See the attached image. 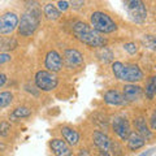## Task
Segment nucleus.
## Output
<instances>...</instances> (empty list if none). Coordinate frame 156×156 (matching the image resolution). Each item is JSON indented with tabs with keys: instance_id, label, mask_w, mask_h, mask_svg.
<instances>
[{
	"instance_id": "f257e3e1",
	"label": "nucleus",
	"mask_w": 156,
	"mask_h": 156,
	"mask_svg": "<svg viewBox=\"0 0 156 156\" xmlns=\"http://www.w3.org/2000/svg\"><path fill=\"white\" fill-rule=\"evenodd\" d=\"M73 34L78 41L92 48H104L107 44V39L101 37V34L95 31L91 26L82 21H77L73 25Z\"/></svg>"
},
{
	"instance_id": "f03ea898",
	"label": "nucleus",
	"mask_w": 156,
	"mask_h": 156,
	"mask_svg": "<svg viewBox=\"0 0 156 156\" xmlns=\"http://www.w3.org/2000/svg\"><path fill=\"white\" fill-rule=\"evenodd\" d=\"M112 72L117 80L128 83H135L143 80V72L135 64H124L121 61H115L112 64Z\"/></svg>"
},
{
	"instance_id": "7ed1b4c3",
	"label": "nucleus",
	"mask_w": 156,
	"mask_h": 156,
	"mask_svg": "<svg viewBox=\"0 0 156 156\" xmlns=\"http://www.w3.org/2000/svg\"><path fill=\"white\" fill-rule=\"evenodd\" d=\"M41 23V11L38 8H31L21 16L18 23V33L22 37H30L38 29Z\"/></svg>"
},
{
	"instance_id": "20e7f679",
	"label": "nucleus",
	"mask_w": 156,
	"mask_h": 156,
	"mask_svg": "<svg viewBox=\"0 0 156 156\" xmlns=\"http://www.w3.org/2000/svg\"><path fill=\"white\" fill-rule=\"evenodd\" d=\"M91 27L99 34H111L117 30L116 22L104 12H94L90 17Z\"/></svg>"
},
{
	"instance_id": "39448f33",
	"label": "nucleus",
	"mask_w": 156,
	"mask_h": 156,
	"mask_svg": "<svg viewBox=\"0 0 156 156\" xmlns=\"http://www.w3.org/2000/svg\"><path fill=\"white\" fill-rule=\"evenodd\" d=\"M125 8L128 11L130 20L135 23H143L147 18V9L143 2H139V0L125 2Z\"/></svg>"
},
{
	"instance_id": "423d86ee",
	"label": "nucleus",
	"mask_w": 156,
	"mask_h": 156,
	"mask_svg": "<svg viewBox=\"0 0 156 156\" xmlns=\"http://www.w3.org/2000/svg\"><path fill=\"white\" fill-rule=\"evenodd\" d=\"M35 85L42 91H52L58 85V78L55 73L48 70H39L35 74Z\"/></svg>"
},
{
	"instance_id": "0eeeda50",
	"label": "nucleus",
	"mask_w": 156,
	"mask_h": 156,
	"mask_svg": "<svg viewBox=\"0 0 156 156\" xmlns=\"http://www.w3.org/2000/svg\"><path fill=\"white\" fill-rule=\"evenodd\" d=\"M20 20L14 12H5L0 16V34L2 35H8L13 33L18 27Z\"/></svg>"
},
{
	"instance_id": "6e6552de",
	"label": "nucleus",
	"mask_w": 156,
	"mask_h": 156,
	"mask_svg": "<svg viewBox=\"0 0 156 156\" xmlns=\"http://www.w3.org/2000/svg\"><path fill=\"white\" fill-rule=\"evenodd\" d=\"M112 130L122 140H128L129 135L131 133L129 121L126 120V117H124V116H116L115 119L112 120Z\"/></svg>"
},
{
	"instance_id": "1a4fd4ad",
	"label": "nucleus",
	"mask_w": 156,
	"mask_h": 156,
	"mask_svg": "<svg viewBox=\"0 0 156 156\" xmlns=\"http://www.w3.org/2000/svg\"><path fill=\"white\" fill-rule=\"evenodd\" d=\"M122 95L125 98V100L130 101V103H134V101H139L144 95V91L140 86L135 85V83H128L124 86L122 90Z\"/></svg>"
},
{
	"instance_id": "9d476101",
	"label": "nucleus",
	"mask_w": 156,
	"mask_h": 156,
	"mask_svg": "<svg viewBox=\"0 0 156 156\" xmlns=\"http://www.w3.org/2000/svg\"><path fill=\"white\" fill-rule=\"evenodd\" d=\"M64 62L66 68H69V69L80 68L83 64V56H82V53L80 51L70 48V50H66L64 52Z\"/></svg>"
},
{
	"instance_id": "9b49d317",
	"label": "nucleus",
	"mask_w": 156,
	"mask_h": 156,
	"mask_svg": "<svg viewBox=\"0 0 156 156\" xmlns=\"http://www.w3.org/2000/svg\"><path fill=\"white\" fill-rule=\"evenodd\" d=\"M44 65L48 69V72L51 73H57L62 69V58L60 56V53L56 51H50L46 56Z\"/></svg>"
},
{
	"instance_id": "f8f14e48",
	"label": "nucleus",
	"mask_w": 156,
	"mask_h": 156,
	"mask_svg": "<svg viewBox=\"0 0 156 156\" xmlns=\"http://www.w3.org/2000/svg\"><path fill=\"white\" fill-rule=\"evenodd\" d=\"M51 151L55 156H72V148L65 140L55 138L50 142Z\"/></svg>"
},
{
	"instance_id": "ddd939ff",
	"label": "nucleus",
	"mask_w": 156,
	"mask_h": 156,
	"mask_svg": "<svg viewBox=\"0 0 156 156\" xmlns=\"http://www.w3.org/2000/svg\"><path fill=\"white\" fill-rule=\"evenodd\" d=\"M92 140H94V144L100 151H109L112 139L104 133V131H101V130L94 131V134H92Z\"/></svg>"
},
{
	"instance_id": "4468645a",
	"label": "nucleus",
	"mask_w": 156,
	"mask_h": 156,
	"mask_svg": "<svg viewBox=\"0 0 156 156\" xmlns=\"http://www.w3.org/2000/svg\"><path fill=\"white\" fill-rule=\"evenodd\" d=\"M104 101L109 105H125L128 101L125 100L124 95L117 90H108L104 94Z\"/></svg>"
},
{
	"instance_id": "2eb2a0df",
	"label": "nucleus",
	"mask_w": 156,
	"mask_h": 156,
	"mask_svg": "<svg viewBox=\"0 0 156 156\" xmlns=\"http://www.w3.org/2000/svg\"><path fill=\"white\" fill-rule=\"evenodd\" d=\"M133 125H134V128H135V133H138L139 135H142L146 140L151 139L152 133H151V130L148 128L147 122H146L144 117H136V119H134Z\"/></svg>"
},
{
	"instance_id": "dca6fc26",
	"label": "nucleus",
	"mask_w": 156,
	"mask_h": 156,
	"mask_svg": "<svg viewBox=\"0 0 156 156\" xmlns=\"http://www.w3.org/2000/svg\"><path fill=\"white\" fill-rule=\"evenodd\" d=\"M60 131H61V135H62V138H64V140L69 146L74 147V146L80 143V134H78L77 130L70 128V126H62Z\"/></svg>"
},
{
	"instance_id": "f3484780",
	"label": "nucleus",
	"mask_w": 156,
	"mask_h": 156,
	"mask_svg": "<svg viewBox=\"0 0 156 156\" xmlns=\"http://www.w3.org/2000/svg\"><path fill=\"white\" fill-rule=\"evenodd\" d=\"M144 144H146V139L143 136L139 135L138 133H135V131H131L128 138V148L131 151H136L142 148Z\"/></svg>"
},
{
	"instance_id": "a211bd4d",
	"label": "nucleus",
	"mask_w": 156,
	"mask_h": 156,
	"mask_svg": "<svg viewBox=\"0 0 156 156\" xmlns=\"http://www.w3.org/2000/svg\"><path fill=\"white\" fill-rule=\"evenodd\" d=\"M43 12H44V16L48 20H52V21H55V20L60 17V11H58L57 7L52 3H47L44 8H43Z\"/></svg>"
},
{
	"instance_id": "6ab92c4d",
	"label": "nucleus",
	"mask_w": 156,
	"mask_h": 156,
	"mask_svg": "<svg viewBox=\"0 0 156 156\" xmlns=\"http://www.w3.org/2000/svg\"><path fill=\"white\" fill-rule=\"evenodd\" d=\"M31 115V109L27 108V107H17L14 109L11 116H9V120H20V119H25Z\"/></svg>"
},
{
	"instance_id": "aec40b11",
	"label": "nucleus",
	"mask_w": 156,
	"mask_h": 156,
	"mask_svg": "<svg viewBox=\"0 0 156 156\" xmlns=\"http://www.w3.org/2000/svg\"><path fill=\"white\" fill-rule=\"evenodd\" d=\"M144 95L147 96L148 100H152L156 96V83L154 82L152 77L148 80L147 85H146V89H144Z\"/></svg>"
},
{
	"instance_id": "412c9836",
	"label": "nucleus",
	"mask_w": 156,
	"mask_h": 156,
	"mask_svg": "<svg viewBox=\"0 0 156 156\" xmlns=\"http://www.w3.org/2000/svg\"><path fill=\"white\" fill-rule=\"evenodd\" d=\"M17 47V42L14 39L11 38H3L0 39V50L2 51H8V50H13Z\"/></svg>"
},
{
	"instance_id": "4be33fe9",
	"label": "nucleus",
	"mask_w": 156,
	"mask_h": 156,
	"mask_svg": "<svg viewBox=\"0 0 156 156\" xmlns=\"http://www.w3.org/2000/svg\"><path fill=\"white\" fill-rule=\"evenodd\" d=\"M13 101V94L9 91H3L0 92V108L8 107Z\"/></svg>"
},
{
	"instance_id": "5701e85b",
	"label": "nucleus",
	"mask_w": 156,
	"mask_h": 156,
	"mask_svg": "<svg viewBox=\"0 0 156 156\" xmlns=\"http://www.w3.org/2000/svg\"><path fill=\"white\" fill-rule=\"evenodd\" d=\"M98 57H99V60H101L103 62H109V61H112V58H113V53H112L111 50L104 47V48H100L99 50Z\"/></svg>"
},
{
	"instance_id": "b1692460",
	"label": "nucleus",
	"mask_w": 156,
	"mask_h": 156,
	"mask_svg": "<svg viewBox=\"0 0 156 156\" xmlns=\"http://www.w3.org/2000/svg\"><path fill=\"white\" fill-rule=\"evenodd\" d=\"M143 43L146 44V47L150 48V50L156 51V35H144Z\"/></svg>"
},
{
	"instance_id": "393cba45",
	"label": "nucleus",
	"mask_w": 156,
	"mask_h": 156,
	"mask_svg": "<svg viewBox=\"0 0 156 156\" xmlns=\"http://www.w3.org/2000/svg\"><path fill=\"white\" fill-rule=\"evenodd\" d=\"M109 151H112L113 156H122V155H124V150H122V147L120 146V143L115 142V140H112V142H111Z\"/></svg>"
},
{
	"instance_id": "a878e982",
	"label": "nucleus",
	"mask_w": 156,
	"mask_h": 156,
	"mask_svg": "<svg viewBox=\"0 0 156 156\" xmlns=\"http://www.w3.org/2000/svg\"><path fill=\"white\" fill-rule=\"evenodd\" d=\"M9 131H11V124L7 122V121H3V122L0 124V135L7 136L9 134Z\"/></svg>"
},
{
	"instance_id": "bb28decb",
	"label": "nucleus",
	"mask_w": 156,
	"mask_h": 156,
	"mask_svg": "<svg viewBox=\"0 0 156 156\" xmlns=\"http://www.w3.org/2000/svg\"><path fill=\"white\" fill-rule=\"evenodd\" d=\"M124 48H125L126 52L130 53V55H135V53L138 52V47H136V44H135V43H133V42L126 43V44L124 46Z\"/></svg>"
},
{
	"instance_id": "cd10ccee",
	"label": "nucleus",
	"mask_w": 156,
	"mask_h": 156,
	"mask_svg": "<svg viewBox=\"0 0 156 156\" xmlns=\"http://www.w3.org/2000/svg\"><path fill=\"white\" fill-rule=\"evenodd\" d=\"M69 4H70L69 2H58V3H57V9H58L60 12H65L66 9L70 7Z\"/></svg>"
},
{
	"instance_id": "c85d7f7f",
	"label": "nucleus",
	"mask_w": 156,
	"mask_h": 156,
	"mask_svg": "<svg viewBox=\"0 0 156 156\" xmlns=\"http://www.w3.org/2000/svg\"><path fill=\"white\" fill-rule=\"evenodd\" d=\"M12 58V56L7 52H2L0 53V64H4V62H8Z\"/></svg>"
},
{
	"instance_id": "c756f323",
	"label": "nucleus",
	"mask_w": 156,
	"mask_h": 156,
	"mask_svg": "<svg viewBox=\"0 0 156 156\" xmlns=\"http://www.w3.org/2000/svg\"><path fill=\"white\" fill-rule=\"evenodd\" d=\"M150 125H151V129L156 131V109L154 111L152 116L150 117Z\"/></svg>"
},
{
	"instance_id": "7c9ffc66",
	"label": "nucleus",
	"mask_w": 156,
	"mask_h": 156,
	"mask_svg": "<svg viewBox=\"0 0 156 156\" xmlns=\"http://www.w3.org/2000/svg\"><path fill=\"white\" fill-rule=\"evenodd\" d=\"M156 151V147H151V148H148L147 151H144V152H142V154H139L138 156H151L154 152Z\"/></svg>"
},
{
	"instance_id": "2f4dec72",
	"label": "nucleus",
	"mask_w": 156,
	"mask_h": 156,
	"mask_svg": "<svg viewBox=\"0 0 156 156\" xmlns=\"http://www.w3.org/2000/svg\"><path fill=\"white\" fill-rule=\"evenodd\" d=\"M72 8H74V9H78V8H81V7H83L85 5V2H72Z\"/></svg>"
},
{
	"instance_id": "473e14b6",
	"label": "nucleus",
	"mask_w": 156,
	"mask_h": 156,
	"mask_svg": "<svg viewBox=\"0 0 156 156\" xmlns=\"http://www.w3.org/2000/svg\"><path fill=\"white\" fill-rule=\"evenodd\" d=\"M5 82H7V76L4 73H0V87L5 85Z\"/></svg>"
},
{
	"instance_id": "72a5a7b5",
	"label": "nucleus",
	"mask_w": 156,
	"mask_h": 156,
	"mask_svg": "<svg viewBox=\"0 0 156 156\" xmlns=\"http://www.w3.org/2000/svg\"><path fill=\"white\" fill-rule=\"evenodd\" d=\"M78 156H90V154L87 152L86 150H81V151H80V154H78Z\"/></svg>"
},
{
	"instance_id": "f704fd0d",
	"label": "nucleus",
	"mask_w": 156,
	"mask_h": 156,
	"mask_svg": "<svg viewBox=\"0 0 156 156\" xmlns=\"http://www.w3.org/2000/svg\"><path fill=\"white\" fill-rule=\"evenodd\" d=\"M98 156H111V154L108 151H99V155Z\"/></svg>"
},
{
	"instance_id": "c9c22d12",
	"label": "nucleus",
	"mask_w": 156,
	"mask_h": 156,
	"mask_svg": "<svg viewBox=\"0 0 156 156\" xmlns=\"http://www.w3.org/2000/svg\"><path fill=\"white\" fill-rule=\"evenodd\" d=\"M152 80H154V82L156 83V76H154V77H152Z\"/></svg>"
},
{
	"instance_id": "e433bc0d",
	"label": "nucleus",
	"mask_w": 156,
	"mask_h": 156,
	"mask_svg": "<svg viewBox=\"0 0 156 156\" xmlns=\"http://www.w3.org/2000/svg\"><path fill=\"white\" fill-rule=\"evenodd\" d=\"M155 68H156V66H155Z\"/></svg>"
}]
</instances>
